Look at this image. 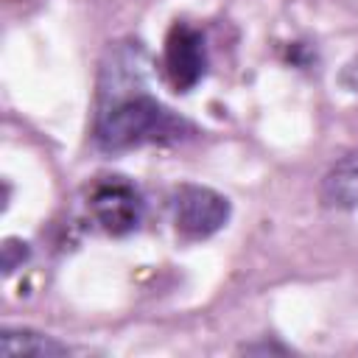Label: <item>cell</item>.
<instances>
[{
	"label": "cell",
	"mask_w": 358,
	"mask_h": 358,
	"mask_svg": "<svg viewBox=\"0 0 358 358\" xmlns=\"http://www.w3.org/2000/svg\"><path fill=\"white\" fill-rule=\"evenodd\" d=\"M196 134V126L145 90V50L137 39L106 50L98 78V109L92 143L103 154H123L143 145H176Z\"/></svg>",
	"instance_id": "obj_1"
},
{
	"label": "cell",
	"mask_w": 358,
	"mask_h": 358,
	"mask_svg": "<svg viewBox=\"0 0 358 358\" xmlns=\"http://www.w3.org/2000/svg\"><path fill=\"white\" fill-rule=\"evenodd\" d=\"M171 221L173 229L182 241L199 243L221 232L232 215V204L224 193L196 185V182H182L171 190Z\"/></svg>",
	"instance_id": "obj_2"
},
{
	"label": "cell",
	"mask_w": 358,
	"mask_h": 358,
	"mask_svg": "<svg viewBox=\"0 0 358 358\" xmlns=\"http://www.w3.org/2000/svg\"><path fill=\"white\" fill-rule=\"evenodd\" d=\"M87 210L101 232L112 238H126L140 229L145 218V199L131 179L101 176L90 185Z\"/></svg>",
	"instance_id": "obj_3"
},
{
	"label": "cell",
	"mask_w": 358,
	"mask_h": 358,
	"mask_svg": "<svg viewBox=\"0 0 358 358\" xmlns=\"http://www.w3.org/2000/svg\"><path fill=\"white\" fill-rule=\"evenodd\" d=\"M210 67L207 39L190 22H173L162 45V76L173 92H190Z\"/></svg>",
	"instance_id": "obj_4"
},
{
	"label": "cell",
	"mask_w": 358,
	"mask_h": 358,
	"mask_svg": "<svg viewBox=\"0 0 358 358\" xmlns=\"http://www.w3.org/2000/svg\"><path fill=\"white\" fill-rule=\"evenodd\" d=\"M319 201L327 210H358V145L341 154L322 176Z\"/></svg>",
	"instance_id": "obj_5"
},
{
	"label": "cell",
	"mask_w": 358,
	"mask_h": 358,
	"mask_svg": "<svg viewBox=\"0 0 358 358\" xmlns=\"http://www.w3.org/2000/svg\"><path fill=\"white\" fill-rule=\"evenodd\" d=\"M0 352L3 355H36V358H56L70 355L73 347L59 341L56 336L31 330V327H3L0 333Z\"/></svg>",
	"instance_id": "obj_6"
},
{
	"label": "cell",
	"mask_w": 358,
	"mask_h": 358,
	"mask_svg": "<svg viewBox=\"0 0 358 358\" xmlns=\"http://www.w3.org/2000/svg\"><path fill=\"white\" fill-rule=\"evenodd\" d=\"M28 255H31L28 243H22L20 238H6V243H3V271L11 274L14 268H20L28 260Z\"/></svg>",
	"instance_id": "obj_7"
},
{
	"label": "cell",
	"mask_w": 358,
	"mask_h": 358,
	"mask_svg": "<svg viewBox=\"0 0 358 358\" xmlns=\"http://www.w3.org/2000/svg\"><path fill=\"white\" fill-rule=\"evenodd\" d=\"M338 81H341V87H344L347 92L358 95V56H355V59H350V62L341 67Z\"/></svg>",
	"instance_id": "obj_8"
},
{
	"label": "cell",
	"mask_w": 358,
	"mask_h": 358,
	"mask_svg": "<svg viewBox=\"0 0 358 358\" xmlns=\"http://www.w3.org/2000/svg\"><path fill=\"white\" fill-rule=\"evenodd\" d=\"M241 352H291L285 344H274V341H263V344H243Z\"/></svg>",
	"instance_id": "obj_9"
}]
</instances>
